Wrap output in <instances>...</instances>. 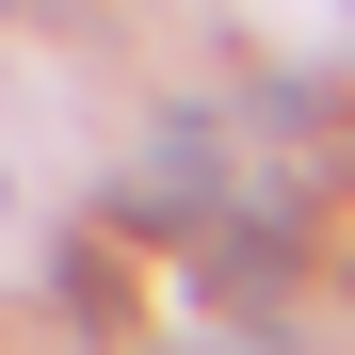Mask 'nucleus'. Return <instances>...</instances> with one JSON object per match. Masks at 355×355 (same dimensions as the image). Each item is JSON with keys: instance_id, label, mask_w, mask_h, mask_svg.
<instances>
[{"instance_id": "2", "label": "nucleus", "mask_w": 355, "mask_h": 355, "mask_svg": "<svg viewBox=\"0 0 355 355\" xmlns=\"http://www.w3.org/2000/svg\"><path fill=\"white\" fill-rule=\"evenodd\" d=\"M210 307H226V323H275V307H291V291H275V243H226V259H210Z\"/></svg>"}, {"instance_id": "1", "label": "nucleus", "mask_w": 355, "mask_h": 355, "mask_svg": "<svg viewBox=\"0 0 355 355\" xmlns=\"http://www.w3.org/2000/svg\"><path fill=\"white\" fill-rule=\"evenodd\" d=\"M194 210H210V146H194V130H162V146L130 162V226H194Z\"/></svg>"}]
</instances>
